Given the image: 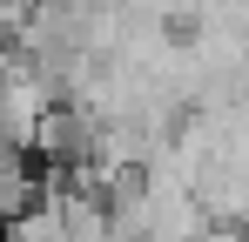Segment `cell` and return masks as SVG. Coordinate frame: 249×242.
Wrapping results in <instances>:
<instances>
[{"label":"cell","mask_w":249,"mask_h":242,"mask_svg":"<svg viewBox=\"0 0 249 242\" xmlns=\"http://www.w3.org/2000/svg\"><path fill=\"white\" fill-rule=\"evenodd\" d=\"M196 242H249V229H209V236H196Z\"/></svg>","instance_id":"cell-1"}]
</instances>
